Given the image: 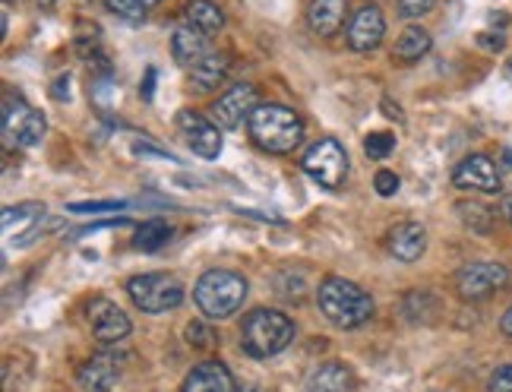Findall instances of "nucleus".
I'll return each mask as SVG.
<instances>
[{"label": "nucleus", "instance_id": "nucleus-1", "mask_svg": "<svg viewBox=\"0 0 512 392\" xmlns=\"http://www.w3.org/2000/svg\"><path fill=\"white\" fill-rule=\"evenodd\" d=\"M250 140L269 155H288L304 140V121L285 105H260L247 121Z\"/></svg>", "mask_w": 512, "mask_h": 392}, {"label": "nucleus", "instance_id": "nucleus-2", "mask_svg": "<svg viewBox=\"0 0 512 392\" xmlns=\"http://www.w3.org/2000/svg\"><path fill=\"white\" fill-rule=\"evenodd\" d=\"M317 304L323 310V317L332 326H339V329H358L373 317V298H370V294L361 285L339 279V276H329V279L320 282Z\"/></svg>", "mask_w": 512, "mask_h": 392}, {"label": "nucleus", "instance_id": "nucleus-3", "mask_svg": "<svg viewBox=\"0 0 512 392\" xmlns=\"http://www.w3.org/2000/svg\"><path fill=\"white\" fill-rule=\"evenodd\" d=\"M291 342H294V323L285 317L282 310L260 307V310H253L244 317L241 348L250 358H256V361L275 358V355H282Z\"/></svg>", "mask_w": 512, "mask_h": 392}, {"label": "nucleus", "instance_id": "nucleus-4", "mask_svg": "<svg viewBox=\"0 0 512 392\" xmlns=\"http://www.w3.org/2000/svg\"><path fill=\"white\" fill-rule=\"evenodd\" d=\"M247 298V279L231 269H209L193 285V301L209 320H225L238 313Z\"/></svg>", "mask_w": 512, "mask_h": 392}, {"label": "nucleus", "instance_id": "nucleus-5", "mask_svg": "<svg viewBox=\"0 0 512 392\" xmlns=\"http://www.w3.org/2000/svg\"><path fill=\"white\" fill-rule=\"evenodd\" d=\"M130 301L143 313H168L184 304V285L177 276L168 272H146V276H133L127 282Z\"/></svg>", "mask_w": 512, "mask_h": 392}, {"label": "nucleus", "instance_id": "nucleus-6", "mask_svg": "<svg viewBox=\"0 0 512 392\" xmlns=\"http://www.w3.org/2000/svg\"><path fill=\"white\" fill-rule=\"evenodd\" d=\"M301 168L323 190H339L348 178V155L336 140H320L304 152Z\"/></svg>", "mask_w": 512, "mask_h": 392}, {"label": "nucleus", "instance_id": "nucleus-7", "mask_svg": "<svg viewBox=\"0 0 512 392\" xmlns=\"http://www.w3.org/2000/svg\"><path fill=\"white\" fill-rule=\"evenodd\" d=\"M48 124L32 105H26V98H19L13 92H4V140L19 149H32L42 143Z\"/></svg>", "mask_w": 512, "mask_h": 392}, {"label": "nucleus", "instance_id": "nucleus-8", "mask_svg": "<svg viewBox=\"0 0 512 392\" xmlns=\"http://www.w3.org/2000/svg\"><path fill=\"white\" fill-rule=\"evenodd\" d=\"M509 285V269L503 263H468L456 272V288L465 301H484Z\"/></svg>", "mask_w": 512, "mask_h": 392}, {"label": "nucleus", "instance_id": "nucleus-9", "mask_svg": "<svg viewBox=\"0 0 512 392\" xmlns=\"http://www.w3.org/2000/svg\"><path fill=\"white\" fill-rule=\"evenodd\" d=\"M177 130L184 133L187 146L196 155H200V159H206V162L219 159V152H222V133H219V127H215L212 121H206L203 114H196L190 108L177 111Z\"/></svg>", "mask_w": 512, "mask_h": 392}, {"label": "nucleus", "instance_id": "nucleus-10", "mask_svg": "<svg viewBox=\"0 0 512 392\" xmlns=\"http://www.w3.org/2000/svg\"><path fill=\"white\" fill-rule=\"evenodd\" d=\"M256 108H260V95H256V89L250 83H238L215 102L212 114H215V121H219V127L238 130L244 121H250V114Z\"/></svg>", "mask_w": 512, "mask_h": 392}, {"label": "nucleus", "instance_id": "nucleus-11", "mask_svg": "<svg viewBox=\"0 0 512 392\" xmlns=\"http://www.w3.org/2000/svg\"><path fill=\"white\" fill-rule=\"evenodd\" d=\"M500 165H494L487 155L475 152L465 155V159L452 171V184L459 190H478V193H497L500 190Z\"/></svg>", "mask_w": 512, "mask_h": 392}, {"label": "nucleus", "instance_id": "nucleus-12", "mask_svg": "<svg viewBox=\"0 0 512 392\" xmlns=\"http://www.w3.org/2000/svg\"><path fill=\"white\" fill-rule=\"evenodd\" d=\"M89 326L95 332V339L105 345L124 342L130 336V317L108 298H95L89 304Z\"/></svg>", "mask_w": 512, "mask_h": 392}, {"label": "nucleus", "instance_id": "nucleus-13", "mask_svg": "<svg viewBox=\"0 0 512 392\" xmlns=\"http://www.w3.org/2000/svg\"><path fill=\"white\" fill-rule=\"evenodd\" d=\"M383 35H386V16L377 7H361L348 23V48L361 54L373 51L380 48Z\"/></svg>", "mask_w": 512, "mask_h": 392}, {"label": "nucleus", "instance_id": "nucleus-14", "mask_svg": "<svg viewBox=\"0 0 512 392\" xmlns=\"http://www.w3.org/2000/svg\"><path fill=\"white\" fill-rule=\"evenodd\" d=\"M42 222H45V206L42 203L7 206L4 209V238L13 241V231H16V244L26 247V244H32V238L42 234Z\"/></svg>", "mask_w": 512, "mask_h": 392}, {"label": "nucleus", "instance_id": "nucleus-15", "mask_svg": "<svg viewBox=\"0 0 512 392\" xmlns=\"http://www.w3.org/2000/svg\"><path fill=\"white\" fill-rule=\"evenodd\" d=\"M181 392H238V383L222 361H203L184 377Z\"/></svg>", "mask_w": 512, "mask_h": 392}, {"label": "nucleus", "instance_id": "nucleus-16", "mask_svg": "<svg viewBox=\"0 0 512 392\" xmlns=\"http://www.w3.org/2000/svg\"><path fill=\"white\" fill-rule=\"evenodd\" d=\"M348 16V0H310L307 7V26L313 35L332 38L339 35Z\"/></svg>", "mask_w": 512, "mask_h": 392}, {"label": "nucleus", "instance_id": "nucleus-17", "mask_svg": "<svg viewBox=\"0 0 512 392\" xmlns=\"http://www.w3.org/2000/svg\"><path fill=\"white\" fill-rule=\"evenodd\" d=\"M389 250H392V257H396V260L415 263L427 250V231L418 222H402V225H396L389 231Z\"/></svg>", "mask_w": 512, "mask_h": 392}, {"label": "nucleus", "instance_id": "nucleus-18", "mask_svg": "<svg viewBox=\"0 0 512 392\" xmlns=\"http://www.w3.org/2000/svg\"><path fill=\"white\" fill-rule=\"evenodd\" d=\"M171 54H174V61L181 64V67H193V64H200L203 57L209 54V45H206V32L193 29L190 23L177 26V29H174V35H171Z\"/></svg>", "mask_w": 512, "mask_h": 392}, {"label": "nucleus", "instance_id": "nucleus-19", "mask_svg": "<svg viewBox=\"0 0 512 392\" xmlns=\"http://www.w3.org/2000/svg\"><path fill=\"white\" fill-rule=\"evenodd\" d=\"M121 380V364L111 355H95L80 367V386L89 392H111Z\"/></svg>", "mask_w": 512, "mask_h": 392}, {"label": "nucleus", "instance_id": "nucleus-20", "mask_svg": "<svg viewBox=\"0 0 512 392\" xmlns=\"http://www.w3.org/2000/svg\"><path fill=\"white\" fill-rule=\"evenodd\" d=\"M225 76H228V54L225 51H209L200 64H193L190 70V86L196 92H212V89H219L225 83Z\"/></svg>", "mask_w": 512, "mask_h": 392}, {"label": "nucleus", "instance_id": "nucleus-21", "mask_svg": "<svg viewBox=\"0 0 512 392\" xmlns=\"http://www.w3.org/2000/svg\"><path fill=\"white\" fill-rule=\"evenodd\" d=\"M354 383L351 367L342 361H326L310 370L307 377V392H348Z\"/></svg>", "mask_w": 512, "mask_h": 392}, {"label": "nucleus", "instance_id": "nucleus-22", "mask_svg": "<svg viewBox=\"0 0 512 392\" xmlns=\"http://www.w3.org/2000/svg\"><path fill=\"white\" fill-rule=\"evenodd\" d=\"M430 32L421 29V26H408L399 38H396V48H392V57L402 64H411V61H421V57L430 51Z\"/></svg>", "mask_w": 512, "mask_h": 392}, {"label": "nucleus", "instance_id": "nucleus-23", "mask_svg": "<svg viewBox=\"0 0 512 392\" xmlns=\"http://www.w3.org/2000/svg\"><path fill=\"white\" fill-rule=\"evenodd\" d=\"M184 16L193 29H200L206 35L222 32V26H225V13L219 10V4H212V0H193V4L184 10Z\"/></svg>", "mask_w": 512, "mask_h": 392}, {"label": "nucleus", "instance_id": "nucleus-24", "mask_svg": "<svg viewBox=\"0 0 512 392\" xmlns=\"http://www.w3.org/2000/svg\"><path fill=\"white\" fill-rule=\"evenodd\" d=\"M171 238V225L165 219H149L143 222L140 228H136L133 234V247L136 250H143V253H155V250H162Z\"/></svg>", "mask_w": 512, "mask_h": 392}, {"label": "nucleus", "instance_id": "nucleus-25", "mask_svg": "<svg viewBox=\"0 0 512 392\" xmlns=\"http://www.w3.org/2000/svg\"><path fill=\"white\" fill-rule=\"evenodd\" d=\"M456 212H459V219L478 234H487L490 228H494V212H490L487 206H481V203H475V200H462L456 206Z\"/></svg>", "mask_w": 512, "mask_h": 392}, {"label": "nucleus", "instance_id": "nucleus-26", "mask_svg": "<svg viewBox=\"0 0 512 392\" xmlns=\"http://www.w3.org/2000/svg\"><path fill=\"white\" fill-rule=\"evenodd\" d=\"M105 7L114 13V16H121L127 19V23H143L146 19V7H143V0H105Z\"/></svg>", "mask_w": 512, "mask_h": 392}, {"label": "nucleus", "instance_id": "nucleus-27", "mask_svg": "<svg viewBox=\"0 0 512 392\" xmlns=\"http://www.w3.org/2000/svg\"><path fill=\"white\" fill-rule=\"evenodd\" d=\"M396 149V140H392L389 133H370L367 140H364V152H367V159H386V155Z\"/></svg>", "mask_w": 512, "mask_h": 392}, {"label": "nucleus", "instance_id": "nucleus-28", "mask_svg": "<svg viewBox=\"0 0 512 392\" xmlns=\"http://www.w3.org/2000/svg\"><path fill=\"white\" fill-rule=\"evenodd\" d=\"M437 0H399V16L402 19H421L424 13L433 10Z\"/></svg>", "mask_w": 512, "mask_h": 392}, {"label": "nucleus", "instance_id": "nucleus-29", "mask_svg": "<svg viewBox=\"0 0 512 392\" xmlns=\"http://www.w3.org/2000/svg\"><path fill=\"white\" fill-rule=\"evenodd\" d=\"M124 206L127 203H121V200H92V203H70L67 209L70 212H117Z\"/></svg>", "mask_w": 512, "mask_h": 392}, {"label": "nucleus", "instance_id": "nucleus-30", "mask_svg": "<svg viewBox=\"0 0 512 392\" xmlns=\"http://www.w3.org/2000/svg\"><path fill=\"white\" fill-rule=\"evenodd\" d=\"M487 392H512V364H503L490 374Z\"/></svg>", "mask_w": 512, "mask_h": 392}, {"label": "nucleus", "instance_id": "nucleus-31", "mask_svg": "<svg viewBox=\"0 0 512 392\" xmlns=\"http://www.w3.org/2000/svg\"><path fill=\"white\" fill-rule=\"evenodd\" d=\"M373 187H377L380 196H392V193H399V174L396 171H377V178H373Z\"/></svg>", "mask_w": 512, "mask_h": 392}, {"label": "nucleus", "instance_id": "nucleus-32", "mask_svg": "<svg viewBox=\"0 0 512 392\" xmlns=\"http://www.w3.org/2000/svg\"><path fill=\"white\" fill-rule=\"evenodd\" d=\"M187 339H190V345H212V332L203 326V323H190L187 326Z\"/></svg>", "mask_w": 512, "mask_h": 392}, {"label": "nucleus", "instance_id": "nucleus-33", "mask_svg": "<svg viewBox=\"0 0 512 392\" xmlns=\"http://www.w3.org/2000/svg\"><path fill=\"white\" fill-rule=\"evenodd\" d=\"M51 95L57 98V102H64V98H70V76H67V73H61V76L54 80Z\"/></svg>", "mask_w": 512, "mask_h": 392}, {"label": "nucleus", "instance_id": "nucleus-34", "mask_svg": "<svg viewBox=\"0 0 512 392\" xmlns=\"http://www.w3.org/2000/svg\"><path fill=\"white\" fill-rule=\"evenodd\" d=\"M500 178H506L512 184V149L500 152Z\"/></svg>", "mask_w": 512, "mask_h": 392}, {"label": "nucleus", "instance_id": "nucleus-35", "mask_svg": "<svg viewBox=\"0 0 512 392\" xmlns=\"http://www.w3.org/2000/svg\"><path fill=\"white\" fill-rule=\"evenodd\" d=\"M152 92H155V67H149V70H146V83H143L140 95L146 98V102H152Z\"/></svg>", "mask_w": 512, "mask_h": 392}, {"label": "nucleus", "instance_id": "nucleus-36", "mask_svg": "<svg viewBox=\"0 0 512 392\" xmlns=\"http://www.w3.org/2000/svg\"><path fill=\"white\" fill-rule=\"evenodd\" d=\"M478 45L490 48V51H500L503 48V38L500 35H478Z\"/></svg>", "mask_w": 512, "mask_h": 392}, {"label": "nucleus", "instance_id": "nucleus-37", "mask_svg": "<svg viewBox=\"0 0 512 392\" xmlns=\"http://www.w3.org/2000/svg\"><path fill=\"white\" fill-rule=\"evenodd\" d=\"M500 332H503L506 339H512V307L503 313V320H500Z\"/></svg>", "mask_w": 512, "mask_h": 392}, {"label": "nucleus", "instance_id": "nucleus-38", "mask_svg": "<svg viewBox=\"0 0 512 392\" xmlns=\"http://www.w3.org/2000/svg\"><path fill=\"white\" fill-rule=\"evenodd\" d=\"M500 215L512 225V196H503V200H500Z\"/></svg>", "mask_w": 512, "mask_h": 392}, {"label": "nucleus", "instance_id": "nucleus-39", "mask_svg": "<svg viewBox=\"0 0 512 392\" xmlns=\"http://www.w3.org/2000/svg\"><path fill=\"white\" fill-rule=\"evenodd\" d=\"M159 4H162V0H143V7H146V10H152V7H159Z\"/></svg>", "mask_w": 512, "mask_h": 392}, {"label": "nucleus", "instance_id": "nucleus-40", "mask_svg": "<svg viewBox=\"0 0 512 392\" xmlns=\"http://www.w3.org/2000/svg\"><path fill=\"white\" fill-rule=\"evenodd\" d=\"M38 4H45V7H51V4H57V0H38Z\"/></svg>", "mask_w": 512, "mask_h": 392}, {"label": "nucleus", "instance_id": "nucleus-41", "mask_svg": "<svg viewBox=\"0 0 512 392\" xmlns=\"http://www.w3.org/2000/svg\"><path fill=\"white\" fill-rule=\"evenodd\" d=\"M250 392H263V389H250Z\"/></svg>", "mask_w": 512, "mask_h": 392}]
</instances>
